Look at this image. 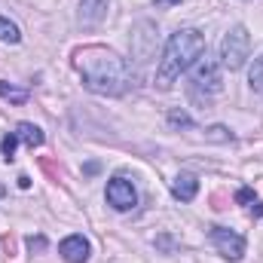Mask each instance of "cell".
<instances>
[{"mask_svg": "<svg viewBox=\"0 0 263 263\" xmlns=\"http://www.w3.org/2000/svg\"><path fill=\"white\" fill-rule=\"evenodd\" d=\"M77 70L83 86L95 95H123L129 89V65L104 46H86L77 52Z\"/></svg>", "mask_w": 263, "mask_h": 263, "instance_id": "6da1fadb", "label": "cell"}, {"mask_svg": "<svg viewBox=\"0 0 263 263\" xmlns=\"http://www.w3.org/2000/svg\"><path fill=\"white\" fill-rule=\"evenodd\" d=\"M202 52H205V37H202L199 31H193V28L175 31V34L168 37L165 49H162L159 67H156V86H159V89H168V86L181 77V70H187Z\"/></svg>", "mask_w": 263, "mask_h": 263, "instance_id": "7a4b0ae2", "label": "cell"}, {"mask_svg": "<svg viewBox=\"0 0 263 263\" xmlns=\"http://www.w3.org/2000/svg\"><path fill=\"white\" fill-rule=\"evenodd\" d=\"M248 52H251V34L245 25H233L223 40H220V65L230 67V70H239L248 62Z\"/></svg>", "mask_w": 263, "mask_h": 263, "instance_id": "3957f363", "label": "cell"}, {"mask_svg": "<svg viewBox=\"0 0 263 263\" xmlns=\"http://www.w3.org/2000/svg\"><path fill=\"white\" fill-rule=\"evenodd\" d=\"M190 77H193V83H196L199 89H208V92H220V86H223V77H220V65L211 59V55H199L196 62H193V70H190Z\"/></svg>", "mask_w": 263, "mask_h": 263, "instance_id": "277c9868", "label": "cell"}, {"mask_svg": "<svg viewBox=\"0 0 263 263\" xmlns=\"http://www.w3.org/2000/svg\"><path fill=\"white\" fill-rule=\"evenodd\" d=\"M211 242L227 260H242L245 257V239L227 227H211Z\"/></svg>", "mask_w": 263, "mask_h": 263, "instance_id": "5b68a950", "label": "cell"}, {"mask_svg": "<svg viewBox=\"0 0 263 263\" xmlns=\"http://www.w3.org/2000/svg\"><path fill=\"white\" fill-rule=\"evenodd\" d=\"M107 202L117 208V211H129L138 205V193H135V187H132V181L126 178H114L110 184H107Z\"/></svg>", "mask_w": 263, "mask_h": 263, "instance_id": "8992f818", "label": "cell"}, {"mask_svg": "<svg viewBox=\"0 0 263 263\" xmlns=\"http://www.w3.org/2000/svg\"><path fill=\"white\" fill-rule=\"evenodd\" d=\"M59 254L67 263H86L89 260V242L83 236H67L65 242L59 245Z\"/></svg>", "mask_w": 263, "mask_h": 263, "instance_id": "52a82bcc", "label": "cell"}, {"mask_svg": "<svg viewBox=\"0 0 263 263\" xmlns=\"http://www.w3.org/2000/svg\"><path fill=\"white\" fill-rule=\"evenodd\" d=\"M107 3L110 0H80V25L92 28L107 15Z\"/></svg>", "mask_w": 263, "mask_h": 263, "instance_id": "ba28073f", "label": "cell"}, {"mask_svg": "<svg viewBox=\"0 0 263 263\" xmlns=\"http://www.w3.org/2000/svg\"><path fill=\"white\" fill-rule=\"evenodd\" d=\"M172 193H175V199H181V202H193L199 193V181L193 175H178L175 184H172Z\"/></svg>", "mask_w": 263, "mask_h": 263, "instance_id": "9c48e42d", "label": "cell"}, {"mask_svg": "<svg viewBox=\"0 0 263 263\" xmlns=\"http://www.w3.org/2000/svg\"><path fill=\"white\" fill-rule=\"evenodd\" d=\"M15 135H18V141H22V144H28L31 150L43 144V132L37 129L34 123H18V126H15Z\"/></svg>", "mask_w": 263, "mask_h": 263, "instance_id": "30bf717a", "label": "cell"}, {"mask_svg": "<svg viewBox=\"0 0 263 263\" xmlns=\"http://www.w3.org/2000/svg\"><path fill=\"white\" fill-rule=\"evenodd\" d=\"M0 98L3 101H12V104H25L28 101V89H15L9 83H0Z\"/></svg>", "mask_w": 263, "mask_h": 263, "instance_id": "8fae6325", "label": "cell"}, {"mask_svg": "<svg viewBox=\"0 0 263 263\" xmlns=\"http://www.w3.org/2000/svg\"><path fill=\"white\" fill-rule=\"evenodd\" d=\"M0 40H6V43H18V40H22V34H18L15 22L3 18V15H0Z\"/></svg>", "mask_w": 263, "mask_h": 263, "instance_id": "7c38bea8", "label": "cell"}, {"mask_svg": "<svg viewBox=\"0 0 263 263\" xmlns=\"http://www.w3.org/2000/svg\"><path fill=\"white\" fill-rule=\"evenodd\" d=\"M15 147H18V135H15V132L3 135V141H0V153H3V159H6V162H12V156H15Z\"/></svg>", "mask_w": 263, "mask_h": 263, "instance_id": "4fadbf2b", "label": "cell"}, {"mask_svg": "<svg viewBox=\"0 0 263 263\" xmlns=\"http://www.w3.org/2000/svg\"><path fill=\"white\" fill-rule=\"evenodd\" d=\"M248 83L257 89V92H263V55L251 65V73H248Z\"/></svg>", "mask_w": 263, "mask_h": 263, "instance_id": "5bb4252c", "label": "cell"}, {"mask_svg": "<svg viewBox=\"0 0 263 263\" xmlns=\"http://www.w3.org/2000/svg\"><path fill=\"white\" fill-rule=\"evenodd\" d=\"M208 138H211V141H233V135L223 129V126H211V129H208Z\"/></svg>", "mask_w": 263, "mask_h": 263, "instance_id": "9a60e30c", "label": "cell"}, {"mask_svg": "<svg viewBox=\"0 0 263 263\" xmlns=\"http://www.w3.org/2000/svg\"><path fill=\"white\" fill-rule=\"evenodd\" d=\"M168 123H172V126H193V120H190L187 114H178V110L168 114Z\"/></svg>", "mask_w": 263, "mask_h": 263, "instance_id": "2e32d148", "label": "cell"}, {"mask_svg": "<svg viewBox=\"0 0 263 263\" xmlns=\"http://www.w3.org/2000/svg\"><path fill=\"white\" fill-rule=\"evenodd\" d=\"M28 248H31V251H43V248H46V239H43V236H37V239L31 236V239H28Z\"/></svg>", "mask_w": 263, "mask_h": 263, "instance_id": "e0dca14e", "label": "cell"}, {"mask_svg": "<svg viewBox=\"0 0 263 263\" xmlns=\"http://www.w3.org/2000/svg\"><path fill=\"white\" fill-rule=\"evenodd\" d=\"M236 199L245 205V202H254V193H251V190H239V193H236Z\"/></svg>", "mask_w": 263, "mask_h": 263, "instance_id": "ac0fdd59", "label": "cell"}, {"mask_svg": "<svg viewBox=\"0 0 263 263\" xmlns=\"http://www.w3.org/2000/svg\"><path fill=\"white\" fill-rule=\"evenodd\" d=\"M18 187H22V190H28V187H31V178H25V175H22V178H18Z\"/></svg>", "mask_w": 263, "mask_h": 263, "instance_id": "d6986e66", "label": "cell"}]
</instances>
